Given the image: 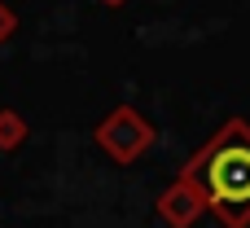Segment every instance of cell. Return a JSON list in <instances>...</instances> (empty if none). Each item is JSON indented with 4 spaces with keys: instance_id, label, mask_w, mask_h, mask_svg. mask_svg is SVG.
<instances>
[{
    "instance_id": "1",
    "label": "cell",
    "mask_w": 250,
    "mask_h": 228,
    "mask_svg": "<svg viewBox=\"0 0 250 228\" xmlns=\"http://www.w3.org/2000/svg\"><path fill=\"white\" fill-rule=\"evenodd\" d=\"M229 228L250 224V127L229 123L185 171Z\"/></svg>"
},
{
    "instance_id": "2",
    "label": "cell",
    "mask_w": 250,
    "mask_h": 228,
    "mask_svg": "<svg viewBox=\"0 0 250 228\" xmlns=\"http://www.w3.org/2000/svg\"><path fill=\"white\" fill-rule=\"evenodd\" d=\"M202 211H207V198H202V189H198L189 176H185V180H180V185L158 202V215H163L167 224H176V228H189Z\"/></svg>"
},
{
    "instance_id": "3",
    "label": "cell",
    "mask_w": 250,
    "mask_h": 228,
    "mask_svg": "<svg viewBox=\"0 0 250 228\" xmlns=\"http://www.w3.org/2000/svg\"><path fill=\"white\" fill-rule=\"evenodd\" d=\"M110 4H119V0H110Z\"/></svg>"
}]
</instances>
